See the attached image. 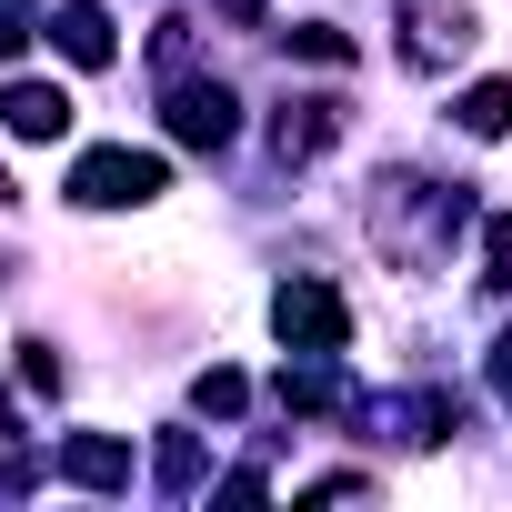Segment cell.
I'll list each match as a JSON object with an SVG mask.
<instances>
[{"label": "cell", "mask_w": 512, "mask_h": 512, "mask_svg": "<svg viewBox=\"0 0 512 512\" xmlns=\"http://www.w3.org/2000/svg\"><path fill=\"white\" fill-rule=\"evenodd\" d=\"M241 402H251V382H241V372H221V362H211V372L191 382V412H211V422H231Z\"/></svg>", "instance_id": "obj_14"}, {"label": "cell", "mask_w": 512, "mask_h": 512, "mask_svg": "<svg viewBox=\"0 0 512 512\" xmlns=\"http://www.w3.org/2000/svg\"><path fill=\"white\" fill-rule=\"evenodd\" d=\"M161 492H171V502L201 492V432H161Z\"/></svg>", "instance_id": "obj_13"}, {"label": "cell", "mask_w": 512, "mask_h": 512, "mask_svg": "<svg viewBox=\"0 0 512 512\" xmlns=\"http://www.w3.org/2000/svg\"><path fill=\"white\" fill-rule=\"evenodd\" d=\"M0 121H11V141H61V131H71V91H51V81H0Z\"/></svg>", "instance_id": "obj_9"}, {"label": "cell", "mask_w": 512, "mask_h": 512, "mask_svg": "<svg viewBox=\"0 0 512 512\" xmlns=\"http://www.w3.org/2000/svg\"><path fill=\"white\" fill-rule=\"evenodd\" d=\"M352 492H372V472H322L312 482V502H352Z\"/></svg>", "instance_id": "obj_20"}, {"label": "cell", "mask_w": 512, "mask_h": 512, "mask_svg": "<svg viewBox=\"0 0 512 512\" xmlns=\"http://www.w3.org/2000/svg\"><path fill=\"white\" fill-rule=\"evenodd\" d=\"M392 21H402V61H412V71H452V61L482 41V21L462 11V0H402Z\"/></svg>", "instance_id": "obj_4"}, {"label": "cell", "mask_w": 512, "mask_h": 512, "mask_svg": "<svg viewBox=\"0 0 512 512\" xmlns=\"http://www.w3.org/2000/svg\"><path fill=\"white\" fill-rule=\"evenodd\" d=\"M282 412H312V422L322 412H362L352 382H342V352H292L282 362Z\"/></svg>", "instance_id": "obj_7"}, {"label": "cell", "mask_w": 512, "mask_h": 512, "mask_svg": "<svg viewBox=\"0 0 512 512\" xmlns=\"http://www.w3.org/2000/svg\"><path fill=\"white\" fill-rule=\"evenodd\" d=\"M0 201H11V171H0Z\"/></svg>", "instance_id": "obj_23"}, {"label": "cell", "mask_w": 512, "mask_h": 512, "mask_svg": "<svg viewBox=\"0 0 512 512\" xmlns=\"http://www.w3.org/2000/svg\"><path fill=\"white\" fill-rule=\"evenodd\" d=\"M161 121H171V141H181V151H231V131H241V101H231L221 81H171Z\"/></svg>", "instance_id": "obj_5"}, {"label": "cell", "mask_w": 512, "mask_h": 512, "mask_svg": "<svg viewBox=\"0 0 512 512\" xmlns=\"http://www.w3.org/2000/svg\"><path fill=\"white\" fill-rule=\"evenodd\" d=\"M462 221H472V191L462 181H422V171H382L372 181V241L392 251L402 272H432Z\"/></svg>", "instance_id": "obj_1"}, {"label": "cell", "mask_w": 512, "mask_h": 512, "mask_svg": "<svg viewBox=\"0 0 512 512\" xmlns=\"http://www.w3.org/2000/svg\"><path fill=\"white\" fill-rule=\"evenodd\" d=\"M21 382H31V392H61V362H51V342H21Z\"/></svg>", "instance_id": "obj_16"}, {"label": "cell", "mask_w": 512, "mask_h": 512, "mask_svg": "<svg viewBox=\"0 0 512 512\" xmlns=\"http://www.w3.org/2000/svg\"><path fill=\"white\" fill-rule=\"evenodd\" d=\"M61 472H71L81 492H121V482H131V442H121V432H71V442H61Z\"/></svg>", "instance_id": "obj_10"}, {"label": "cell", "mask_w": 512, "mask_h": 512, "mask_svg": "<svg viewBox=\"0 0 512 512\" xmlns=\"http://www.w3.org/2000/svg\"><path fill=\"white\" fill-rule=\"evenodd\" d=\"M272 332H282V352H352V302L332 282H282L272 292Z\"/></svg>", "instance_id": "obj_3"}, {"label": "cell", "mask_w": 512, "mask_h": 512, "mask_svg": "<svg viewBox=\"0 0 512 512\" xmlns=\"http://www.w3.org/2000/svg\"><path fill=\"white\" fill-rule=\"evenodd\" d=\"M362 422H382L392 442L432 452V442H452V432H462V402H452V392H392V402H362Z\"/></svg>", "instance_id": "obj_6"}, {"label": "cell", "mask_w": 512, "mask_h": 512, "mask_svg": "<svg viewBox=\"0 0 512 512\" xmlns=\"http://www.w3.org/2000/svg\"><path fill=\"white\" fill-rule=\"evenodd\" d=\"M482 262H492V282L512 292V221H492V231H482Z\"/></svg>", "instance_id": "obj_18"}, {"label": "cell", "mask_w": 512, "mask_h": 512, "mask_svg": "<svg viewBox=\"0 0 512 512\" xmlns=\"http://www.w3.org/2000/svg\"><path fill=\"white\" fill-rule=\"evenodd\" d=\"M282 41H292V61H322V71H342V61H352V41H342L332 21H302V31H282Z\"/></svg>", "instance_id": "obj_15"}, {"label": "cell", "mask_w": 512, "mask_h": 512, "mask_svg": "<svg viewBox=\"0 0 512 512\" xmlns=\"http://www.w3.org/2000/svg\"><path fill=\"white\" fill-rule=\"evenodd\" d=\"M332 141H342V101H282V121H272V151L282 161H312Z\"/></svg>", "instance_id": "obj_11"}, {"label": "cell", "mask_w": 512, "mask_h": 512, "mask_svg": "<svg viewBox=\"0 0 512 512\" xmlns=\"http://www.w3.org/2000/svg\"><path fill=\"white\" fill-rule=\"evenodd\" d=\"M452 121H462L472 141H502V131H512V81H472V91L452 101Z\"/></svg>", "instance_id": "obj_12"}, {"label": "cell", "mask_w": 512, "mask_h": 512, "mask_svg": "<svg viewBox=\"0 0 512 512\" xmlns=\"http://www.w3.org/2000/svg\"><path fill=\"white\" fill-rule=\"evenodd\" d=\"M71 201H81V211H141V201H161V161L131 151V141L81 151V161H71Z\"/></svg>", "instance_id": "obj_2"}, {"label": "cell", "mask_w": 512, "mask_h": 512, "mask_svg": "<svg viewBox=\"0 0 512 512\" xmlns=\"http://www.w3.org/2000/svg\"><path fill=\"white\" fill-rule=\"evenodd\" d=\"M221 21H231V31H262V21H272V0H221Z\"/></svg>", "instance_id": "obj_21"}, {"label": "cell", "mask_w": 512, "mask_h": 512, "mask_svg": "<svg viewBox=\"0 0 512 512\" xmlns=\"http://www.w3.org/2000/svg\"><path fill=\"white\" fill-rule=\"evenodd\" d=\"M51 41H61V61H81V71H111V51H121V31H111L101 0H61V11H51Z\"/></svg>", "instance_id": "obj_8"}, {"label": "cell", "mask_w": 512, "mask_h": 512, "mask_svg": "<svg viewBox=\"0 0 512 512\" xmlns=\"http://www.w3.org/2000/svg\"><path fill=\"white\" fill-rule=\"evenodd\" d=\"M31 51V11H21V0H0V61H21Z\"/></svg>", "instance_id": "obj_17"}, {"label": "cell", "mask_w": 512, "mask_h": 512, "mask_svg": "<svg viewBox=\"0 0 512 512\" xmlns=\"http://www.w3.org/2000/svg\"><path fill=\"white\" fill-rule=\"evenodd\" d=\"M151 51H161V71H181V61H191V21H161V41H151Z\"/></svg>", "instance_id": "obj_19"}, {"label": "cell", "mask_w": 512, "mask_h": 512, "mask_svg": "<svg viewBox=\"0 0 512 512\" xmlns=\"http://www.w3.org/2000/svg\"><path fill=\"white\" fill-rule=\"evenodd\" d=\"M492 392H502V402H512V332H502V342H492Z\"/></svg>", "instance_id": "obj_22"}]
</instances>
